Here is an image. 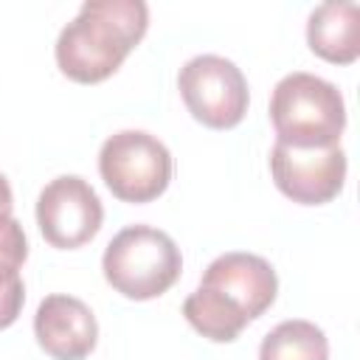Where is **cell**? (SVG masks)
Masks as SVG:
<instances>
[{
  "instance_id": "cell-4",
  "label": "cell",
  "mask_w": 360,
  "mask_h": 360,
  "mask_svg": "<svg viewBox=\"0 0 360 360\" xmlns=\"http://www.w3.org/2000/svg\"><path fill=\"white\" fill-rule=\"evenodd\" d=\"M101 270L107 284L132 301L163 295L183 270V256L166 231L152 225H129L118 231L104 256Z\"/></svg>"
},
{
  "instance_id": "cell-3",
  "label": "cell",
  "mask_w": 360,
  "mask_h": 360,
  "mask_svg": "<svg viewBox=\"0 0 360 360\" xmlns=\"http://www.w3.org/2000/svg\"><path fill=\"white\" fill-rule=\"evenodd\" d=\"M270 121L276 141L298 149L335 146L346 127L340 90L315 73H287L270 96Z\"/></svg>"
},
{
  "instance_id": "cell-2",
  "label": "cell",
  "mask_w": 360,
  "mask_h": 360,
  "mask_svg": "<svg viewBox=\"0 0 360 360\" xmlns=\"http://www.w3.org/2000/svg\"><path fill=\"white\" fill-rule=\"evenodd\" d=\"M146 25L149 8L141 0H87L59 31L56 65L79 84L104 82L143 39Z\"/></svg>"
},
{
  "instance_id": "cell-1",
  "label": "cell",
  "mask_w": 360,
  "mask_h": 360,
  "mask_svg": "<svg viewBox=\"0 0 360 360\" xmlns=\"http://www.w3.org/2000/svg\"><path fill=\"white\" fill-rule=\"evenodd\" d=\"M276 292L273 264L256 253L233 250L205 267L200 287L183 304V315L202 338L231 343L276 301Z\"/></svg>"
},
{
  "instance_id": "cell-5",
  "label": "cell",
  "mask_w": 360,
  "mask_h": 360,
  "mask_svg": "<svg viewBox=\"0 0 360 360\" xmlns=\"http://www.w3.org/2000/svg\"><path fill=\"white\" fill-rule=\"evenodd\" d=\"M98 172L124 202H152L172 180V152L143 129H121L101 143Z\"/></svg>"
},
{
  "instance_id": "cell-8",
  "label": "cell",
  "mask_w": 360,
  "mask_h": 360,
  "mask_svg": "<svg viewBox=\"0 0 360 360\" xmlns=\"http://www.w3.org/2000/svg\"><path fill=\"white\" fill-rule=\"evenodd\" d=\"M270 172L284 197L301 205H323L335 200L346 180V152L340 143L298 149L281 141L273 143Z\"/></svg>"
},
{
  "instance_id": "cell-9",
  "label": "cell",
  "mask_w": 360,
  "mask_h": 360,
  "mask_svg": "<svg viewBox=\"0 0 360 360\" xmlns=\"http://www.w3.org/2000/svg\"><path fill=\"white\" fill-rule=\"evenodd\" d=\"M34 335L53 360H84L96 349L98 323L84 301L56 292L39 301Z\"/></svg>"
},
{
  "instance_id": "cell-10",
  "label": "cell",
  "mask_w": 360,
  "mask_h": 360,
  "mask_svg": "<svg viewBox=\"0 0 360 360\" xmlns=\"http://www.w3.org/2000/svg\"><path fill=\"white\" fill-rule=\"evenodd\" d=\"M357 3H323L309 14L307 42L312 53L332 65H349L360 56V22Z\"/></svg>"
},
{
  "instance_id": "cell-6",
  "label": "cell",
  "mask_w": 360,
  "mask_h": 360,
  "mask_svg": "<svg viewBox=\"0 0 360 360\" xmlns=\"http://www.w3.org/2000/svg\"><path fill=\"white\" fill-rule=\"evenodd\" d=\"M177 87L188 112L211 129H231L248 112V82L225 56L200 53L188 59L180 68Z\"/></svg>"
},
{
  "instance_id": "cell-11",
  "label": "cell",
  "mask_w": 360,
  "mask_h": 360,
  "mask_svg": "<svg viewBox=\"0 0 360 360\" xmlns=\"http://www.w3.org/2000/svg\"><path fill=\"white\" fill-rule=\"evenodd\" d=\"M259 360H329V340L312 321H281L264 335Z\"/></svg>"
},
{
  "instance_id": "cell-7",
  "label": "cell",
  "mask_w": 360,
  "mask_h": 360,
  "mask_svg": "<svg viewBox=\"0 0 360 360\" xmlns=\"http://www.w3.org/2000/svg\"><path fill=\"white\" fill-rule=\"evenodd\" d=\"M104 222L98 194L79 174L51 180L37 197V225L48 245L73 250L87 245Z\"/></svg>"
},
{
  "instance_id": "cell-14",
  "label": "cell",
  "mask_w": 360,
  "mask_h": 360,
  "mask_svg": "<svg viewBox=\"0 0 360 360\" xmlns=\"http://www.w3.org/2000/svg\"><path fill=\"white\" fill-rule=\"evenodd\" d=\"M14 197H11V186L6 180V174H0V214H11Z\"/></svg>"
},
{
  "instance_id": "cell-13",
  "label": "cell",
  "mask_w": 360,
  "mask_h": 360,
  "mask_svg": "<svg viewBox=\"0 0 360 360\" xmlns=\"http://www.w3.org/2000/svg\"><path fill=\"white\" fill-rule=\"evenodd\" d=\"M25 304V287H22V278L14 276L8 281H0V329L11 326L20 315Z\"/></svg>"
},
{
  "instance_id": "cell-12",
  "label": "cell",
  "mask_w": 360,
  "mask_h": 360,
  "mask_svg": "<svg viewBox=\"0 0 360 360\" xmlns=\"http://www.w3.org/2000/svg\"><path fill=\"white\" fill-rule=\"evenodd\" d=\"M25 256H28V242L22 225L11 214H0V281L20 276Z\"/></svg>"
}]
</instances>
